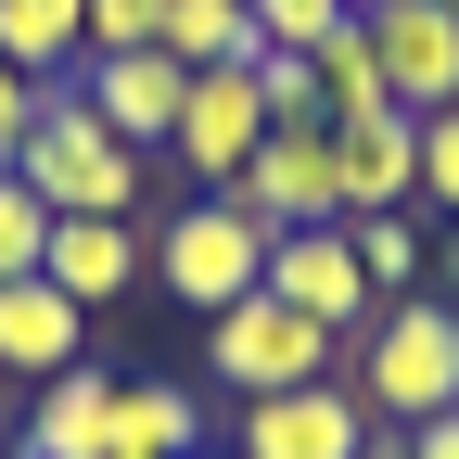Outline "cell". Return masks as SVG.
<instances>
[{
  "label": "cell",
  "mask_w": 459,
  "mask_h": 459,
  "mask_svg": "<svg viewBox=\"0 0 459 459\" xmlns=\"http://www.w3.org/2000/svg\"><path fill=\"white\" fill-rule=\"evenodd\" d=\"M13 179L51 204V217H153V153H128L77 90H39V128L13 153Z\"/></svg>",
  "instance_id": "1"
},
{
  "label": "cell",
  "mask_w": 459,
  "mask_h": 459,
  "mask_svg": "<svg viewBox=\"0 0 459 459\" xmlns=\"http://www.w3.org/2000/svg\"><path fill=\"white\" fill-rule=\"evenodd\" d=\"M344 383H358L370 421H446V409H459V307H446V294L370 307V332L344 344Z\"/></svg>",
  "instance_id": "2"
},
{
  "label": "cell",
  "mask_w": 459,
  "mask_h": 459,
  "mask_svg": "<svg viewBox=\"0 0 459 459\" xmlns=\"http://www.w3.org/2000/svg\"><path fill=\"white\" fill-rule=\"evenodd\" d=\"M153 281H166V307H243L255 281H268V230L230 204V192H179V217H153Z\"/></svg>",
  "instance_id": "3"
},
{
  "label": "cell",
  "mask_w": 459,
  "mask_h": 459,
  "mask_svg": "<svg viewBox=\"0 0 459 459\" xmlns=\"http://www.w3.org/2000/svg\"><path fill=\"white\" fill-rule=\"evenodd\" d=\"M204 370L230 383V395H294V383H344V332H319L307 307H281L268 281L243 307H217L204 319Z\"/></svg>",
  "instance_id": "4"
},
{
  "label": "cell",
  "mask_w": 459,
  "mask_h": 459,
  "mask_svg": "<svg viewBox=\"0 0 459 459\" xmlns=\"http://www.w3.org/2000/svg\"><path fill=\"white\" fill-rule=\"evenodd\" d=\"M230 204H243L268 243H281V230H344V204H332V115H281V128L243 153Z\"/></svg>",
  "instance_id": "5"
},
{
  "label": "cell",
  "mask_w": 459,
  "mask_h": 459,
  "mask_svg": "<svg viewBox=\"0 0 459 459\" xmlns=\"http://www.w3.org/2000/svg\"><path fill=\"white\" fill-rule=\"evenodd\" d=\"M281 128L268 115V90H255V65H204L192 90H179V128H166V166H179L192 192H230L243 179V153Z\"/></svg>",
  "instance_id": "6"
},
{
  "label": "cell",
  "mask_w": 459,
  "mask_h": 459,
  "mask_svg": "<svg viewBox=\"0 0 459 459\" xmlns=\"http://www.w3.org/2000/svg\"><path fill=\"white\" fill-rule=\"evenodd\" d=\"M358 39L383 51L395 115H446L459 102V13L446 0H358Z\"/></svg>",
  "instance_id": "7"
},
{
  "label": "cell",
  "mask_w": 459,
  "mask_h": 459,
  "mask_svg": "<svg viewBox=\"0 0 459 459\" xmlns=\"http://www.w3.org/2000/svg\"><path fill=\"white\" fill-rule=\"evenodd\" d=\"M332 204L344 217H409L421 204V115H332Z\"/></svg>",
  "instance_id": "8"
},
{
  "label": "cell",
  "mask_w": 459,
  "mask_h": 459,
  "mask_svg": "<svg viewBox=\"0 0 459 459\" xmlns=\"http://www.w3.org/2000/svg\"><path fill=\"white\" fill-rule=\"evenodd\" d=\"M358 434H370L358 383H294V395H243L230 459H358Z\"/></svg>",
  "instance_id": "9"
},
{
  "label": "cell",
  "mask_w": 459,
  "mask_h": 459,
  "mask_svg": "<svg viewBox=\"0 0 459 459\" xmlns=\"http://www.w3.org/2000/svg\"><path fill=\"white\" fill-rule=\"evenodd\" d=\"M39 281H51V294H77V307H115V294H141V281H153V230H141V217H51Z\"/></svg>",
  "instance_id": "10"
},
{
  "label": "cell",
  "mask_w": 459,
  "mask_h": 459,
  "mask_svg": "<svg viewBox=\"0 0 459 459\" xmlns=\"http://www.w3.org/2000/svg\"><path fill=\"white\" fill-rule=\"evenodd\" d=\"M65 90H77V102H90L128 153H166V128H179V90H192V77L166 65V51H90Z\"/></svg>",
  "instance_id": "11"
},
{
  "label": "cell",
  "mask_w": 459,
  "mask_h": 459,
  "mask_svg": "<svg viewBox=\"0 0 459 459\" xmlns=\"http://www.w3.org/2000/svg\"><path fill=\"white\" fill-rule=\"evenodd\" d=\"M268 294L307 307V319L344 332V344L370 332V281H358V243H344V230H281V243H268Z\"/></svg>",
  "instance_id": "12"
},
{
  "label": "cell",
  "mask_w": 459,
  "mask_h": 459,
  "mask_svg": "<svg viewBox=\"0 0 459 459\" xmlns=\"http://www.w3.org/2000/svg\"><path fill=\"white\" fill-rule=\"evenodd\" d=\"M115 446V370H51L39 395H26V459H102Z\"/></svg>",
  "instance_id": "13"
},
{
  "label": "cell",
  "mask_w": 459,
  "mask_h": 459,
  "mask_svg": "<svg viewBox=\"0 0 459 459\" xmlns=\"http://www.w3.org/2000/svg\"><path fill=\"white\" fill-rule=\"evenodd\" d=\"M77 370V294H51V281H0V383H51Z\"/></svg>",
  "instance_id": "14"
},
{
  "label": "cell",
  "mask_w": 459,
  "mask_h": 459,
  "mask_svg": "<svg viewBox=\"0 0 459 459\" xmlns=\"http://www.w3.org/2000/svg\"><path fill=\"white\" fill-rule=\"evenodd\" d=\"M0 65L39 77V90H65L90 65V0H0Z\"/></svg>",
  "instance_id": "15"
},
{
  "label": "cell",
  "mask_w": 459,
  "mask_h": 459,
  "mask_svg": "<svg viewBox=\"0 0 459 459\" xmlns=\"http://www.w3.org/2000/svg\"><path fill=\"white\" fill-rule=\"evenodd\" d=\"M102 459H204V409L179 383H115V446Z\"/></svg>",
  "instance_id": "16"
},
{
  "label": "cell",
  "mask_w": 459,
  "mask_h": 459,
  "mask_svg": "<svg viewBox=\"0 0 459 459\" xmlns=\"http://www.w3.org/2000/svg\"><path fill=\"white\" fill-rule=\"evenodd\" d=\"M153 51H166L179 77H204V65H255V13H243V0H166Z\"/></svg>",
  "instance_id": "17"
},
{
  "label": "cell",
  "mask_w": 459,
  "mask_h": 459,
  "mask_svg": "<svg viewBox=\"0 0 459 459\" xmlns=\"http://www.w3.org/2000/svg\"><path fill=\"white\" fill-rule=\"evenodd\" d=\"M344 243H358V281H370V307H395V294H421V230L409 217H344Z\"/></svg>",
  "instance_id": "18"
},
{
  "label": "cell",
  "mask_w": 459,
  "mask_h": 459,
  "mask_svg": "<svg viewBox=\"0 0 459 459\" xmlns=\"http://www.w3.org/2000/svg\"><path fill=\"white\" fill-rule=\"evenodd\" d=\"M307 65H319V115H383V102H395V90H383V51H370L358 26H344V39H319Z\"/></svg>",
  "instance_id": "19"
},
{
  "label": "cell",
  "mask_w": 459,
  "mask_h": 459,
  "mask_svg": "<svg viewBox=\"0 0 459 459\" xmlns=\"http://www.w3.org/2000/svg\"><path fill=\"white\" fill-rule=\"evenodd\" d=\"M243 13H255V51H319L358 26V0H243Z\"/></svg>",
  "instance_id": "20"
},
{
  "label": "cell",
  "mask_w": 459,
  "mask_h": 459,
  "mask_svg": "<svg viewBox=\"0 0 459 459\" xmlns=\"http://www.w3.org/2000/svg\"><path fill=\"white\" fill-rule=\"evenodd\" d=\"M39 243H51V204L26 179H0V281H39Z\"/></svg>",
  "instance_id": "21"
},
{
  "label": "cell",
  "mask_w": 459,
  "mask_h": 459,
  "mask_svg": "<svg viewBox=\"0 0 459 459\" xmlns=\"http://www.w3.org/2000/svg\"><path fill=\"white\" fill-rule=\"evenodd\" d=\"M421 204H446V217H459V102H446V115H421Z\"/></svg>",
  "instance_id": "22"
},
{
  "label": "cell",
  "mask_w": 459,
  "mask_h": 459,
  "mask_svg": "<svg viewBox=\"0 0 459 459\" xmlns=\"http://www.w3.org/2000/svg\"><path fill=\"white\" fill-rule=\"evenodd\" d=\"M166 0H90V51H153Z\"/></svg>",
  "instance_id": "23"
},
{
  "label": "cell",
  "mask_w": 459,
  "mask_h": 459,
  "mask_svg": "<svg viewBox=\"0 0 459 459\" xmlns=\"http://www.w3.org/2000/svg\"><path fill=\"white\" fill-rule=\"evenodd\" d=\"M255 90H268V115H319V65L307 51H255Z\"/></svg>",
  "instance_id": "24"
},
{
  "label": "cell",
  "mask_w": 459,
  "mask_h": 459,
  "mask_svg": "<svg viewBox=\"0 0 459 459\" xmlns=\"http://www.w3.org/2000/svg\"><path fill=\"white\" fill-rule=\"evenodd\" d=\"M26 128H39V77H13V65H0V179H13V153H26Z\"/></svg>",
  "instance_id": "25"
},
{
  "label": "cell",
  "mask_w": 459,
  "mask_h": 459,
  "mask_svg": "<svg viewBox=\"0 0 459 459\" xmlns=\"http://www.w3.org/2000/svg\"><path fill=\"white\" fill-rule=\"evenodd\" d=\"M358 459H421V446H409V421H370V434H358Z\"/></svg>",
  "instance_id": "26"
},
{
  "label": "cell",
  "mask_w": 459,
  "mask_h": 459,
  "mask_svg": "<svg viewBox=\"0 0 459 459\" xmlns=\"http://www.w3.org/2000/svg\"><path fill=\"white\" fill-rule=\"evenodd\" d=\"M409 446H421V459H459V409H446V421H409Z\"/></svg>",
  "instance_id": "27"
},
{
  "label": "cell",
  "mask_w": 459,
  "mask_h": 459,
  "mask_svg": "<svg viewBox=\"0 0 459 459\" xmlns=\"http://www.w3.org/2000/svg\"><path fill=\"white\" fill-rule=\"evenodd\" d=\"M204 459H230V446H204Z\"/></svg>",
  "instance_id": "28"
},
{
  "label": "cell",
  "mask_w": 459,
  "mask_h": 459,
  "mask_svg": "<svg viewBox=\"0 0 459 459\" xmlns=\"http://www.w3.org/2000/svg\"><path fill=\"white\" fill-rule=\"evenodd\" d=\"M446 13H459V0H446Z\"/></svg>",
  "instance_id": "29"
}]
</instances>
